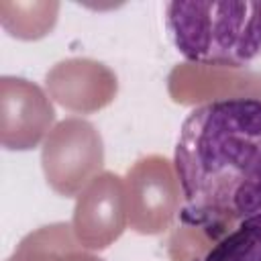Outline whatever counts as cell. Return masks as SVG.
<instances>
[{
  "label": "cell",
  "mask_w": 261,
  "mask_h": 261,
  "mask_svg": "<svg viewBox=\"0 0 261 261\" xmlns=\"http://www.w3.org/2000/svg\"><path fill=\"white\" fill-rule=\"evenodd\" d=\"M173 167L184 198L179 218L208 237L261 214V100L194 108L181 122Z\"/></svg>",
  "instance_id": "6da1fadb"
},
{
  "label": "cell",
  "mask_w": 261,
  "mask_h": 261,
  "mask_svg": "<svg viewBox=\"0 0 261 261\" xmlns=\"http://www.w3.org/2000/svg\"><path fill=\"white\" fill-rule=\"evenodd\" d=\"M165 27L188 61L241 67L261 55V2H169Z\"/></svg>",
  "instance_id": "7a4b0ae2"
},
{
  "label": "cell",
  "mask_w": 261,
  "mask_h": 261,
  "mask_svg": "<svg viewBox=\"0 0 261 261\" xmlns=\"http://www.w3.org/2000/svg\"><path fill=\"white\" fill-rule=\"evenodd\" d=\"M200 261H261V214L239 222Z\"/></svg>",
  "instance_id": "3957f363"
}]
</instances>
